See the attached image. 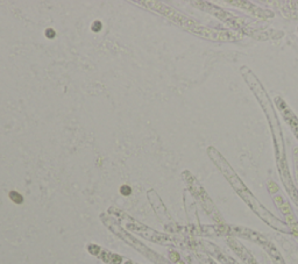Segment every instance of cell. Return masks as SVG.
Segmentation results:
<instances>
[{"label":"cell","mask_w":298,"mask_h":264,"mask_svg":"<svg viewBox=\"0 0 298 264\" xmlns=\"http://www.w3.org/2000/svg\"><path fill=\"white\" fill-rule=\"evenodd\" d=\"M241 75L245 78V82L247 83V85L250 87V90L253 91V93L255 94L259 104L262 107V111L264 112L266 116H267L269 127H270V132H271V135H273V140H274V144H275L277 168L281 171V170H283L285 168H288V164H286V159H285V150H284L282 129H281V126H280L278 118H277V115L275 113V108H274V106L271 104V101H270V99H269L263 85L260 83L257 77L252 72V70H249L247 67H243V68H241Z\"/></svg>","instance_id":"1"},{"label":"cell","mask_w":298,"mask_h":264,"mask_svg":"<svg viewBox=\"0 0 298 264\" xmlns=\"http://www.w3.org/2000/svg\"><path fill=\"white\" fill-rule=\"evenodd\" d=\"M207 154H209L210 158L214 162V164L218 166V169L226 177V179L230 181V184L234 187V190L237 191V193L245 200V203L260 217L261 219L263 220L264 222H267L269 226H271L273 228L277 229V230H282V232H289L290 230V229H288L286 225H284L282 221H280L271 213H269L256 200V198L248 191V189L245 186V184L241 181V179L238 177V174H235V171L232 169L230 163L225 159V157H224L219 151L217 150L216 148L210 147L209 149H207Z\"/></svg>","instance_id":"2"},{"label":"cell","mask_w":298,"mask_h":264,"mask_svg":"<svg viewBox=\"0 0 298 264\" xmlns=\"http://www.w3.org/2000/svg\"><path fill=\"white\" fill-rule=\"evenodd\" d=\"M190 31L194 33L196 35L201 36L212 41H220V42H231V41H239L241 38V35L237 31H230V30L223 29H212L206 27H194Z\"/></svg>","instance_id":"3"},{"label":"cell","mask_w":298,"mask_h":264,"mask_svg":"<svg viewBox=\"0 0 298 264\" xmlns=\"http://www.w3.org/2000/svg\"><path fill=\"white\" fill-rule=\"evenodd\" d=\"M276 104L278 106V109L281 111V113L283 115V118L285 119L286 123L289 125L293 132V134L296 135L298 140V118L293 114V112L289 108V106L286 105V103L284 101L283 99H281L280 97L276 98Z\"/></svg>","instance_id":"4"},{"label":"cell","mask_w":298,"mask_h":264,"mask_svg":"<svg viewBox=\"0 0 298 264\" xmlns=\"http://www.w3.org/2000/svg\"><path fill=\"white\" fill-rule=\"evenodd\" d=\"M228 4L231 5H234L239 8H242L247 11L248 13L253 14L254 16H259V18H262V19H266V18H273L274 14L270 12V11H267V9H263V8H260L257 6H255L254 4H250L248 1H227Z\"/></svg>","instance_id":"5"},{"label":"cell","mask_w":298,"mask_h":264,"mask_svg":"<svg viewBox=\"0 0 298 264\" xmlns=\"http://www.w3.org/2000/svg\"><path fill=\"white\" fill-rule=\"evenodd\" d=\"M227 243L230 244V247H231L232 249L234 250V253L238 255L243 262L246 264H259L256 262V259L254 258V256L248 251V250L240 243L239 241H237L235 239H233V237H230L228 240H227Z\"/></svg>","instance_id":"6"},{"label":"cell","mask_w":298,"mask_h":264,"mask_svg":"<svg viewBox=\"0 0 298 264\" xmlns=\"http://www.w3.org/2000/svg\"><path fill=\"white\" fill-rule=\"evenodd\" d=\"M263 248L268 251L269 256L271 257V261H273V263L274 264H285V262H284L282 255L280 254L278 249L276 248L271 242L268 241L266 244H264V246H263Z\"/></svg>","instance_id":"7"},{"label":"cell","mask_w":298,"mask_h":264,"mask_svg":"<svg viewBox=\"0 0 298 264\" xmlns=\"http://www.w3.org/2000/svg\"><path fill=\"white\" fill-rule=\"evenodd\" d=\"M11 198H12L14 201H16V203H21V201H22L21 196H19L16 192H11Z\"/></svg>","instance_id":"8"},{"label":"cell","mask_w":298,"mask_h":264,"mask_svg":"<svg viewBox=\"0 0 298 264\" xmlns=\"http://www.w3.org/2000/svg\"><path fill=\"white\" fill-rule=\"evenodd\" d=\"M293 157H295V163H296V170H297V178H298V148L293 150Z\"/></svg>","instance_id":"9"},{"label":"cell","mask_w":298,"mask_h":264,"mask_svg":"<svg viewBox=\"0 0 298 264\" xmlns=\"http://www.w3.org/2000/svg\"><path fill=\"white\" fill-rule=\"evenodd\" d=\"M269 191H270L271 193H275L276 191H277V185L274 184L273 181H270V183H269Z\"/></svg>","instance_id":"10"},{"label":"cell","mask_w":298,"mask_h":264,"mask_svg":"<svg viewBox=\"0 0 298 264\" xmlns=\"http://www.w3.org/2000/svg\"><path fill=\"white\" fill-rule=\"evenodd\" d=\"M170 258H171L174 262H178L179 261V255L177 254V253L172 251V253H170Z\"/></svg>","instance_id":"11"},{"label":"cell","mask_w":298,"mask_h":264,"mask_svg":"<svg viewBox=\"0 0 298 264\" xmlns=\"http://www.w3.org/2000/svg\"><path fill=\"white\" fill-rule=\"evenodd\" d=\"M228 264H239V263H237L234 259H232V258H230L228 257Z\"/></svg>","instance_id":"12"},{"label":"cell","mask_w":298,"mask_h":264,"mask_svg":"<svg viewBox=\"0 0 298 264\" xmlns=\"http://www.w3.org/2000/svg\"><path fill=\"white\" fill-rule=\"evenodd\" d=\"M176 264H184V263H183L182 261H178V262H176Z\"/></svg>","instance_id":"13"},{"label":"cell","mask_w":298,"mask_h":264,"mask_svg":"<svg viewBox=\"0 0 298 264\" xmlns=\"http://www.w3.org/2000/svg\"><path fill=\"white\" fill-rule=\"evenodd\" d=\"M125 264H133V263H131V262H127V263H125Z\"/></svg>","instance_id":"14"}]
</instances>
